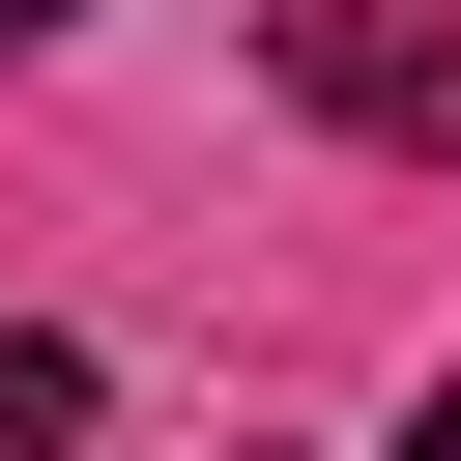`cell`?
I'll list each match as a JSON object with an SVG mask.
<instances>
[{
	"instance_id": "7a4b0ae2",
	"label": "cell",
	"mask_w": 461,
	"mask_h": 461,
	"mask_svg": "<svg viewBox=\"0 0 461 461\" xmlns=\"http://www.w3.org/2000/svg\"><path fill=\"white\" fill-rule=\"evenodd\" d=\"M0 461H86V346L58 317H0Z\"/></svg>"
},
{
	"instance_id": "6da1fadb",
	"label": "cell",
	"mask_w": 461,
	"mask_h": 461,
	"mask_svg": "<svg viewBox=\"0 0 461 461\" xmlns=\"http://www.w3.org/2000/svg\"><path fill=\"white\" fill-rule=\"evenodd\" d=\"M288 86H317V115H403V144H432V86H461V58H432V0H288Z\"/></svg>"
},
{
	"instance_id": "3957f363",
	"label": "cell",
	"mask_w": 461,
	"mask_h": 461,
	"mask_svg": "<svg viewBox=\"0 0 461 461\" xmlns=\"http://www.w3.org/2000/svg\"><path fill=\"white\" fill-rule=\"evenodd\" d=\"M403 461H461V375H432V403H403Z\"/></svg>"
},
{
	"instance_id": "277c9868",
	"label": "cell",
	"mask_w": 461,
	"mask_h": 461,
	"mask_svg": "<svg viewBox=\"0 0 461 461\" xmlns=\"http://www.w3.org/2000/svg\"><path fill=\"white\" fill-rule=\"evenodd\" d=\"M29 29H86V0H0V58H29Z\"/></svg>"
},
{
	"instance_id": "5b68a950",
	"label": "cell",
	"mask_w": 461,
	"mask_h": 461,
	"mask_svg": "<svg viewBox=\"0 0 461 461\" xmlns=\"http://www.w3.org/2000/svg\"><path fill=\"white\" fill-rule=\"evenodd\" d=\"M432 144H461V86H432Z\"/></svg>"
}]
</instances>
